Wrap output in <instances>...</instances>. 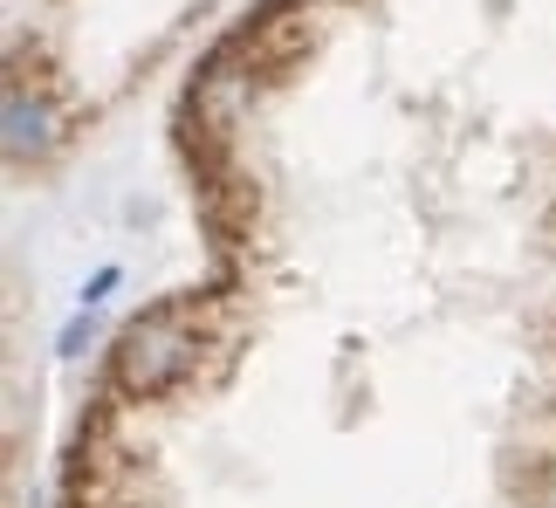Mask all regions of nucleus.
<instances>
[{
	"instance_id": "1",
	"label": "nucleus",
	"mask_w": 556,
	"mask_h": 508,
	"mask_svg": "<svg viewBox=\"0 0 556 508\" xmlns=\"http://www.w3.org/2000/svg\"><path fill=\"white\" fill-rule=\"evenodd\" d=\"M173 158L55 508H556V0H248Z\"/></svg>"
},
{
	"instance_id": "2",
	"label": "nucleus",
	"mask_w": 556,
	"mask_h": 508,
	"mask_svg": "<svg viewBox=\"0 0 556 508\" xmlns=\"http://www.w3.org/2000/svg\"><path fill=\"white\" fill-rule=\"evenodd\" d=\"M213 8L220 0H21L8 41L14 173H49L103 131Z\"/></svg>"
}]
</instances>
